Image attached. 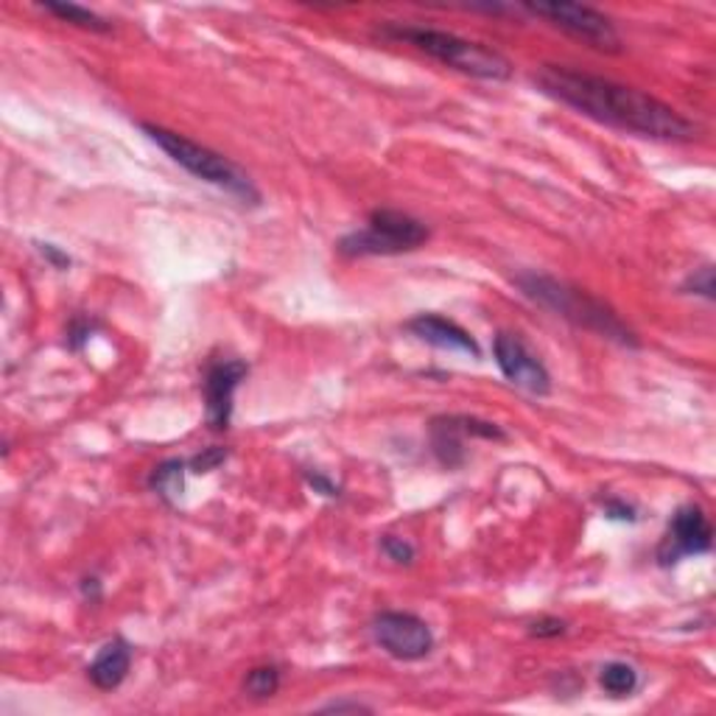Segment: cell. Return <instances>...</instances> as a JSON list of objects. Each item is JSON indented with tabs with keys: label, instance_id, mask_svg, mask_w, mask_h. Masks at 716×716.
<instances>
[{
	"label": "cell",
	"instance_id": "6da1fadb",
	"mask_svg": "<svg viewBox=\"0 0 716 716\" xmlns=\"http://www.w3.org/2000/svg\"><path fill=\"white\" fill-rule=\"evenodd\" d=\"M532 82L548 98L571 107L580 115L613 129L652 137V140H691L698 126L680 115L675 107L635 87L619 85L593 73L573 71L566 65H543Z\"/></svg>",
	"mask_w": 716,
	"mask_h": 716
},
{
	"label": "cell",
	"instance_id": "7a4b0ae2",
	"mask_svg": "<svg viewBox=\"0 0 716 716\" xmlns=\"http://www.w3.org/2000/svg\"><path fill=\"white\" fill-rule=\"evenodd\" d=\"M515 286L521 288L523 297H529V300L538 303L541 308L552 311L554 317H563V320L571 322V325L582 328V331H591L596 333V336H602V340H610L625 347L641 345L639 336L619 320V313L613 311L610 306H605L602 300H596L585 288H577L571 286V283L538 272L518 274V277H515Z\"/></svg>",
	"mask_w": 716,
	"mask_h": 716
},
{
	"label": "cell",
	"instance_id": "3957f363",
	"mask_svg": "<svg viewBox=\"0 0 716 716\" xmlns=\"http://www.w3.org/2000/svg\"><path fill=\"white\" fill-rule=\"evenodd\" d=\"M381 37L395 39V42H406V46L417 48V51L429 53L431 59L443 62L445 67L465 73V76L484 78V82H507L513 76V62L495 48L484 46V42H473L459 34L440 32V28L425 26H400V23H386L381 28Z\"/></svg>",
	"mask_w": 716,
	"mask_h": 716
},
{
	"label": "cell",
	"instance_id": "277c9868",
	"mask_svg": "<svg viewBox=\"0 0 716 716\" xmlns=\"http://www.w3.org/2000/svg\"><path fill=\"white\" fill-rule=\"evenodd\" d=\"M140 129L149 135L151 144L160 146L176 165H183L196 180L227 190V194L235 196L242 205H252V208L261 205V190L255 188L252 180H249L230 157L219 155V151L208 149V146L202 144H194V140H188L185 135L165 129V126L140 124Z\"/></svg>",
	"mask_w": 716,
	"mask_h": 716
},
{
	"label": "cell",
	"instance_id": "5b68a950",
	"mask_svg": "<svg viewBox=\"0 0 716 716\" xmlns=\"http://www.w3.org/2000/svg\"><path fill=\"white\" fill-rule=\"evenodd\" d=\"M431 238V230L420 219L404 210H372L361 230H353L336 244V252L345 258H386V255L415 252Z\"/></svg>",
	"mask_w": 716,
	"mask_h": 716
},
{
	"label": "cell",
	"instance_id": "8992f818",
	"mask_svg": "<svg viewBox=\"0 0 716 716\" xmlns=\"http://www.w3.org/2000/svg\"><path fill=\"white\" fill-rule=\"evenodd\" d=\"M529 14L534 17L546 20L552 26L563 28L571 37L582 39L591 48H600V51L616 53L621 48V37L616 32V26L610 23V17H605L602 12L591 7H582V3H523Z\"/></svg>",
	"mask_w": 716,
	"mask_h": 716
},
{
	"label": "cell",
	"instance_id": "52a82bcc",
	"mask_svg": "<svg viewBox=\"0 0 716 716\" xmlns=\"http://www.w3.org/2000/svg\"><path fill=\"white\" fill-rule=\"evenodd\" d=\"M372 639L395 661H423L434 650V632L420 616L404 610H384L372 619Z\"/></svg>",
	"mask_w": 716,
	"mask_h": 716
},
{
	"label": "cell",
	"instance_id": "ba28073f",
	"mask_svg": "<svg viewBox=\"0 0 716 716\" xmlns=\"http://www.w3.org/2000/svg\"><path fill=\"white\" fill-rule=\"evenodd\" d=\"M711 546H714V529H711L708 515L698 504H686V507H680L678 513L671 515L655 557H658V566L671 568L683 563L686 557L708 554Z\"/></svg>",
	"mask_w": 716,
	"mask_h": 716
},
{
	"label": "cell",
	"instance_id": "9c48e42d",
	"mask_svg": "<svg viewBox=\"0 0 716 716\" xmlns=\"http://www.w3.org/2000/svg\"><path fill=\"white\" fill-rule=\"evenodd\" d=\"M493 356L502 375L507 378L513 386L538 397H546L548 392H552V375H548L546 365L529 350L527 342H523L518 333H495Z\"/></svg>",
	"mask_w": 716,
	"mask_h": 716
},
{
	"label": "cell",
	"instance_id": "30bf717a",
	"mask_svg": "<svg viewBox=\"0 0 716 716\" xmlns=\"http://www.w3.org/2000/svg\"><path fill=\"white\" fill-rule=\"evenodd\" d=\"M429 436L436 462L443 465V468L454 470L462 468L465 462V436H482V440L504 443V440H507V431L498 429L495 423H487V420H479V417L445 415L431 420Z\"/></svg>",
	"mask_w": 716,
	"mask_h": 716
},
{
	"label": "cell",
	"instance_id": "8fae6325",
	"mask_svg": "<svg viewBox=\"0 0 716 716\" xmlns=\"http://www.w3.org/2000/svg\"><path fill=\"white\" fill-rule=\"evenodd\" d=\"M249 375V365L242 358H219L210 361L205 372L202 392H205V417L213 431H227L233 420V400L235 390L242 386L244 378Z\"/></svg>",
	"mask_w": 716,
	"mask_h": 716
},
{
	"label": "cell",
	"instance_id": "7c38bea8",
	"mask_svg": "<svg viewBox=\"0 0 716 716\" xmlns=\"http://www.w3.org/2000/svg\"><path fill=\"white\" fill-rule=\"evenodd\" d=\"M406 331H409L411 336H417L420 342H425V345L440 347V350L465 353V356L482 358L479 342H476L462 325H456L454 320H445L440 313H417L415 320L406 322Z\"/></svg>",
	"mask_w": 716,
	"mask_h": 716
},
{
	"label": "cell",
	"instance_id": "4fadbf2b",
	"mask_svg": "<svg viewBox=\"0 0 716 716\" xmlns=\"http://www.w3.org/2000/svg\"><path fill=\"white\" fill-rule=\"evenodd\" d=\"M132 666V646L124 639L107 641L92 664L87 666V678L96 689L101 691H115L118 686L124 683Z\"/></svg>",
	"mask_w": 716,
	"mask_h": 716
},
{
	"label": "cell",
	"instance_id": "5bb4252c",
	"mask_svg": "<svg viewBox=\"0 0 716 716\" xmlns=\"http://www.w3.org/2000/svg\"><path fill=\"white\" fill-rule=\"evenodd\" d=\"M185 473H188V459H169V462L157 465L151 470L149 487L165 504H176V498L185 493Z\"/></svg>",
	"mask_w": 716,
	"mask_h": 716
},
{
	"label": "cell",
	"instance_id": "9a60e30c",
	"mask_svg": "<svg viewBox=\"0 0 716 716\" xmlns=\"http://www.w3.org/2000/svg\"><path fill=\"white\" fill-rule=\"evenodd\" d=\"M42 9H46L48 14H53V17L62 20V23H71V26L85 28V32H96V34L112 32V23H107L104 17H98V14L90 12V9L78 7V3H53V0H46Z\"/></svg>",
	"mask_w": 716,
	"mask_h": 716
},
{
	"label": "cell",
	"instance_id": "2e32d148",
	"mask_svg": "<svg viewBox=\"0 0 716 716\" xmlns=\"http://www.w3.org/2000/svg\"><path fill=\"white\" fill-rule=\"evenodd\" d=\"M600 686L602 691H607L616 700L630 698L639 689V671L632 669L630 664H625V661H610V664L602 666Z\"/></svg>",
	"mask_w": 716,
	"mask_h": 716
},
{
	"label": "cell",
	"instance_id": "e0dca14e",
	"mask_svg": "<svg viewBox=\"0 0 716 716\" xmlns=\"http://www.w3.org/2000/svg\"><path fill=\"white\" fill-rule=\"evenodd\" d=\"M281 689V669L277 666H255L244 678V694L252 700H269Z\"/></svg>",
	"mask_w": 716,
	"mask_h": 716
},
{
	"label": "cell",
	"instance_id": "ac0fdd59",
	"mask_svg": "<svg viewBox=\"0 0 716 716\" xmlns=\"http://www.w3.org/2000/svg\"><path fill=\"white\" fill-rule=\"evenodd\" d=\"M227 448H219V445H213V448H205L202 454H196L188 459V470L196 476H205L210 473V470H215L219 465L227 462Z\"/></svg>",
	"mask_w": 716,
	"mask_h": 716
},
{
	"label": "cell",
	"instance_id": "d6986e66",
	"mask_svg": "<svg viewBox=\"0 0 716 716\" xmlns=\"http://www.w3.org/2000/svg\"><path fill=\"white\" fill-rule=\"evenodd\" d=\"M686 294H700L705 300H714L716 297V283H714V267H703L694 269L689 281L683 283Z\"/></svg>",
	"mask_w": 716,
	"mask_h": 716
},
{
	"label": "cell",
	"instance_id": "ffe728a7",
	"mask_svg": "<svg viewBox=\"0 0 716 716\" xmlns=\"http://www.w3.org/2000/svg\"><path fill=\"white\" fill-rule=\"evenodd\" d=\"M381 552L392 563H397V566H411V560H415V546L404 541V538H395V534H386L384 541H381Z\"/></svg>",
	"mask_w": 716,
	"mask_h": 716
},
{
	"label": "cell",
	"instance_id": "44dd1931",
	"mask_svg": "<svg viewBox=\"0 0 716 716\" xmlns=\"http://www.w3.org/2000/svg\"><path fill=\"white\" fill-rule=\"evenodd\" d=\"M566 621L554 619V616H543V619L529 625V635H532V639H560V635H566Z\"/></svg>",
	"mask_w": 716,
	"mask_h": 716
},
{
	"label": "cell",
	"instance_id": "7402d4cb",
	"mask_svg": "<svg viewBox=\"0 0 716 716\" xmlns=\"http://www.w3.org/2000/svg\"><path fill=\"white\" fill-rule=\"evenodd\" d=\"M605 518H610V521H625V523H635V521H639V515H635V509H632L630 504L619 502V498H610V502L605 504Z\"/></svg>",
	"mask_w": 716,
	"mask_h": 716
},
{
	"label": "cell",
	"instance_id": "603a6c76",
	"mask_svg": "<svg viewBox=\"0 0 716 716\" xmlns=\"http://www.w3.org/2000/svg\"><path fill=\"white\" fill-rule=\"evenodd\" d=\"M306 482L313 493L325 495V498H340V484H333L328 476L322 473H306Z\"/></svg>",
	"mask_w": 716,
	"mask_h": 716
},
{
	"label": "cell",
	"instance_id": "cb8c5ba5",
	"mask_svg": "<svg viewBox=\"0 0 716 716\" xmlns=\"http://www.w3.org/2000/svg\"><path fill=\"white\" fill-rule=\"evenodd\" d=\"M37 249L53 269H59V272L71 269V255H65L59 247H53V244H37Z\"/></svg>",
	"mask_w": 716,
	"mask_h": 716
},
{
	"label": "cell",
	"instance_id": "d4e9b609",
	"mask_svg": "<svg viewBox=\"0 0 716 716\" xmlns=\"http://www.w3.org/2000/svg\"><path fill=\"white\" fill-rule=\"evenodd\" d=\"M322 711H325V714H342V711H365V714H370V705H365V703H358V700H333V703H328V705H322Z\"/></svg>",
	"mask_w": 716,
	"mask_h": 716
},
{
	"label": "cell",
	"instance_id": "484cf974",
	"mask_svg": "<svg viewBox=\"0 0 716 716\" xmlns=\"http://www.w3.org/2000/svg\"><path fill=\"white\" fill-rule=\"evenodd\" d=\"M82 593H85V600H90V602L101 600V585H98L96 577H92V580L82 582Z\"/></svg>",
	"mask_w": 716,
	"mask_h": 716
}]
</instances>
